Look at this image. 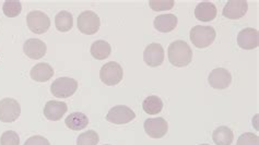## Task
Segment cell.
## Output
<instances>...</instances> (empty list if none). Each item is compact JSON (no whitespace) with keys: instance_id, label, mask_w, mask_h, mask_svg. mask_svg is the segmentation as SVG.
<instances>
[{"instance_id":"cell-16","label":"cell","mask_w":259,"mask_h":145,"mask_svg":"<svg viewBox=\"0 0 259 145\" xmlns=\"http://www.w3.org/2000/svg\"><path fill=\"white\" fill-rule=\"evenodd\" d=\"M195 17L201 22H210L217 17L215 6L208 2L200 3L195 9Z\"/></svg>"},{"instance_id":"cell-11","label":"cell","mask_w":259,"mask_h":145,"mask_svg":"<svg viewBox=\"0 0 259 145\" xmlns=\"http://www.w3.org/2000/svg\"><path fill=\"white\" fill-rule=\"evenodd\" d=\"M146 133L152 139H161L164 136L168 130V124L163 118H151L145 121Z\"/></svg>"},{"instance_id":"cell-28","label":"cell","mask_w":259,"mask_h":145,"mask_svg":"<svg viewBox=\"0 0 259 145\" xmlns=\"http://www.w3.org/2000/svg\"><path fill=\"white\" fill-rule=\"evenodd\" d=\"M236 145H259V137L251 132L243 133L238 137Z\"/></svg>"},{"instance_id":"cell-19","label":"cell","mask_w":259,"mask_h":145,"mask_svg":"<svg viewBox=\"0 0 259 145\" xmlns=\"http://www.w3.org/2000/svg\"><path fill=\"white\" fill-rule=\"evenodd\" d=\"M65 123L69 129L79 131L88 127L89 119L83 113H72L67 117Z\"/></svg>"},{"instance_id":"cell-21","label":"cell","mask_w":259,"mask_h":145,"mask_svg":"<svg viewBox=\"0 0 259 145\" xmlns=\"http://www.w3.org/2000/svg\"><path fill=\"white\" fill-rule=\"evenodd\" d=\"M212 139L217 145H231L234 140L233 131L226 126L219 127L213 131Z\"/></svg>"},{"instance_id":"cell-22","label":"cell","mask_w":259,"mask_h":145,"mask_svg":"<svg viewBox=\"0 0 259 145\" xmlns=\"http://www.w3.org/2000/svg\"><path fill=\"white\" fill-rule=\"evenodd\" d=\"M56 29L59 32H68L72 29L73 17L70 12L60 11L55 18Z\"/></svg>"},{"instance_id":"cell-27","label":"cell","mask_w":259,"mask_h":145,"mask_svg":"<svg viewBox=\"0 0 259 145\" xmlns=\"http://www.w3.org/2000/svg\"><path fill=\"white\" fill-rule=\"evenodd\" d=\"M20 137L16 131H6L0 137V145H19Z\"/></svg>"},{"instance_id":"cell-3","label":"cell","mask_w":259,"mask_h":145,"mask_svg":"<svg viewBox=\"0 0 259 145\" xmlns=\"http://www.w3.org/2000/svg\"><path fill=\"white\" fill-rule=\"evenodd\" d=\"M124 71L119 64L115 61H110L105 64L100 70V79L108 86H114L122 80Z\"/></svg>"},{"instance_id":"cell-24","label":"cell","mask_w":259,"mask_h":145,"mask_svg":"<svg viewBox=\"0 0 259 145\" xmlns=\"http://www.w3.org/2000/svg\"><path fill=\"white\" fill-rule=\"evenodd\" d=\"M3 10L5 15L8 18L18 17L22 11V5L20 2H15V0H9L4 4Z\"/></svg>"},{"instance_id":"cell-13","label":"cell","mask_w":259,"mask_h":145,"mask_svg":"<svg viewBox=\"0 0 259 145\" xmlns=\"http://www.w3.org/2000/svg\"><path fill=\"white\" fill-rule=\"evenodd\" d=\"M248 10V4L245 0H230L223 8V16L231 19L237 20L243 18Z\"/></svg>"},{"instance_id":"cell-7","label":"cell","mask_w":259,"mask_h":145,"mask_svg":"<svg viewBox=\"0 0 259 145\" xmlns=\"http://www.w3.org/2000/svg\"><path fill=\"white\" fill-rule=\"evenodd\" d=\"M21 114V106L13 99H4L0 101V121L13 122Z\"/></svg>"},{"instance_id":"cell-2","label":"cell","mask_w":259,"mask_h":145,"mask_svg":"<svg viewBox=\"0 0 259 145\" xmlns=\"http://www.w3.org/2000/svg\"><path fill=\"white\" fill-rule=\"evenodd\" d=\"M215 39V31L212 26L196 25L190 31V40L197 48H207Z\"/></svg>"},{"instance_id":"cell-4","label":"cell","mask_w":259,"mask_h":145,"mask_svg":"<svg viewBox=\"0 0 259 145\" xmlns=\"http://www.w3.org/2000/svg\"><path fill=\"white\" fill-rule=\"evenodd\" d=\"M78 82L72 78H58L53 82L51 91L58 99H68L77 92Z\"/></svg>"},{"instance_id":"cell-14","label":"cell","mask_w":259,"mask_h":145,"mask_svg":"<svg viewBox=\"0 0 259 145\" xmlns=\"http://www.w3.org/2000/svg\"><path fill=\"white\" fill-rule=\"evenodd\" d=\"M47 46L43 40L37 38H30L23 45L24 54L31 59H40L45 56Z\"/></svg>"},{"instance_id":"cell-1","label":"cell","mask_w":259,"mask_h":145,"mask_svg":"<svg viewBox=\"0 0 259 145\" xmlns=\"http://www.w3.org/2000/svg\"><path fill=\"white\" fill-rule=\"evenodd\" d=\"M168 60L175 67H186L193 60V51L186 41L175 40L168 46Z\"/></svg>"},{"instance_id":"cell-29","label":"cell","mask_w":259,"mask_h":145,"mask_svg":"<svg viewBox=\"0 0 259 145\" xmlns=\"http://www.w3.org/2000/svg\"><path fill=\"white\" fill-rule=\"evenodd\" d=\"M24 145H51V143L46 139V137L35 135V136L29 137V139L25 141Z\"/></svg>"},{"instance_id":"cell-30","label":"cell","mask_w":259,"mask_h":145,"mask_svg":"<svg viewBox=\"0 0 259 145\" xmlns=\"http://www.w3.org/2000/svg\"><path fill=\"white\" fill-rule=\"evenodd\" d=\"M201 145H209V144H201Z\"/></svg>"},{"instance_id":"cell-23","label":"cell","mask_w":259,"mask_h":145,"mask_svg":"<svg viewBox=\"0 0 259 145\" xmlns=\"http://www.w3.org/2000/svg\"><path fill=\"white\" fill-rule=\"evenodd\" d=\"M144 110L149 115H156L162 112L163 109V102L160 98L155 95H151L147 98L142 104Z\"/></svg>"},{"instance_id":"cell-20","label":"cell","mask_w":259,"mask_h":145,"mask_svg":"<svg viewBox=\"0 0 259 145\" xmlns=\"http://www.w3.org/2000/svg\"><path fill=\"white\" fill-rule=\"evenodd\" d=\"M92 57L98 60H103L110 57L112 53V47L106 40H97L91 46Z\"/></svg>"},{"instance_id":"cell-8","label":"cell","mask_w":259,"mask_h":145,"mask_svg":"<svg viewBox=\"0 0 259 145\" xmlns=\"http://www.w3.org/2000/svg\"><path fill=\"white\" fill-rule=\"evenodd\" d=\"M136 118V114L132 108L125 105L114 106L106 116V120L115 124H125L133 121Z\"/></svg>"},{"instance_id":"cell-6","label":"cell","mask_w":259,"mask_h":145,"mask_svg":"<svg viewBox=\"0 0 259 145\" xmlns=\"http://www.w3.org/2000/svg\"><path fill=\"white\" fill-rule=\"evenodd\" d=\"M26 23H28L31 32L35 34H43L49 31L51 26V19L42 11H31L26 17Z\"/></svg>"},{"instance_id":"cell-9","label":"cell","mask_w":259,"mask_h":145,"mask_svg":"<svg viewBox=\"0 0 259 145\" xmlns=\"http://www.w3.org/2000/svg\"><path fill=\"white\" fill-rule=\"evenodd\" d=\"M208 81L211 87L217 89H226L231 85L232 75L227 69L217 68L210 72Z\"/></svg>"},{"instance_id":"cell-5","label":"cell","mask_w":259,"mask_h":145,"mask_svg":"<svg viewBox=\"0 0 259 145\" xmlns=\"http://www.w3.org/2000/svg\"><path fill=\"white\" fill-rule=\"evenodd\" d=\"M101 20L93 11H83L78 17V29L85 35H93L100 30Z\"/></svg>"},{"instance_id":"cell-25","label":"cell","mask_w":259,"mask_h":145,"mask_svg":"<svg viewBox=\"0 0 259 145\" xmlns=\"http://www.w3.org/2000/svg\"><path fill=\"white\" fill-rule=\"evenodd\" d=\"M99 141V134L93 130H89L78 136L77 145H98Z\"/></svg>"},{"instance_id":"cell-26","label":"cell","mask_w":259,"mask_h":145,"mask_svg":"<svg viewBox=\"0 0 259 145\" xmlns=\"http://www.w3.org/2000/svg\"><path fill=\"white\" fill-rule=\"evenodd\" d=\"M149 6L154 11L171 10L174 7V2L173 0H150Z\"/></svg>"},{"instance_id":"cell-12","label":"cell","mask_w":259,"mask_h":145,"mask_svg":"<svg viewBox=\"0 0 259 145\" xmlns=\"http://www.w3.org/2000/svg\"><path fill=\"white\" fill-rule=\"evenodd\" d=\"M237 44L242 50H255L259 44V33L253 27H246L237 35Z\"/></svg>"},{"instance_id":"cell-17","label":"cell","mask_w":259,"mask_h":145,"mask_svg":"<svg viewBox=\"0 0 259 145\" xmlns=\"http://www.w3.org/2000/svg\"><path fill=\"white\" fill-rule=\"evenodd\" d=\"M30 75L34 81L46 82L52 79L54 75V69L51 65L45 64V62H40V64H37L32 68Z\"/></svg>"},{"instance_id":"cell-15","label":"cell","mask_w":259,"mask_h":145,"mask_svg":"<svg viewBox=\"0 0 259 145\" xmlns=\"http://www.w3.org/2000/svg\"><path fill=\"white\" fill-rule=\"evenodd\" d=\"M68 106L64 102H57V101H51L47 102L44 107V116L49 120L57 121L63 118L64 115L67 113Z\"/></svg>"},{"instance_id":"cell-18","label":"cell","mask_w":259,"mask_h":145,"mask_svg":"<svg viewBox=\"0 0 259 145\" xmlns=\"http://www.w3.org/2000/svg\"><path fill=\"white\" fill-rule=\"evenodd\" d=\"M154 29L162 33L172 32L177 25V18L175 15H161L154 19Z\"/></svg>"},{"instance_id":"cell-10","label":"cell","mask_w":259,"mask_h":145,"mask_svg":"<svg viewBox=\"0 0 259 145\" xmlns=\"http://www.w3.org/2000/svg\"><path fill=\"white\" fill-rule=\"evenodd\" d=\"M144 60L149 67H159L164 61V50L158 43L149 44L144 52Z\"/></svg>"}]
</instances>
